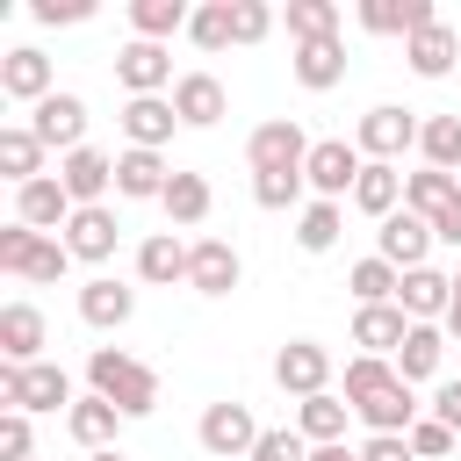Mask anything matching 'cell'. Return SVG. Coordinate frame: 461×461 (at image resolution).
<instances>
[{
	"label": "cell",
	"instance_id": "6da1fadb",
	"mask_svg": "<svg viewBox=\"0 0 461 461\" xmlns=\"http://www.w3.org/2000/svg\"><path fill=\"white\" fill-rule=\"evenodd\" d=\"M346 403H353V418H367L375 432H411V425L425 418L418 396H411V382L396 375V360H375V353L346 360Z\"/></svg>",
	"mask_w": 461,
	"mask_h": 461
},
{
	"label": "cell",
	"instance_id": "7a4b0ae2",
	"mask_svg": "<svg viewBox=\"0 0 461 461\" xmlns=\"http://www.w3.org/2000/svg\"><path fill=\"white\" fill-rule=\"evenodd\" d=\"M86 382H94V396H108L122 418H151V411H158V375H151L144 360H130L122 346H94V353H86Z\"/></svg>",
	"mask_w": 461,
	"mask_h": 461
},
{
	"label": "cell",
	"instance_id": "3957f363",
	"mask_svg": "<svg viewBox=\"0 0 461 461\" xmlns=\"http://www.w3.org/2000/svg\"><path fill=\"white\" fill-rule=\"evenodd\" d=\"M0 267H7V274H22V281H65L72 245H65V238L29 230V223H7V230H0Z\"/></svg>",
	"mask_w": 461,
	"mask_h": 461
},
{
	"label": "cell",
	"instance_id": "277c9868",
	"mask_svg": "<svg viewBox=\"0 0 461 461\" xmlns=\"http://www.w3.org/2000/svg\"><path fill=\"white\" fill-rule=\"evenodd\" d=\"M0 403L7 411H72L79 396H72V375L65 367H50V360H36V367H0Z\"/></svg>",
	"mask_w": 461,
	"mask_h": 461
},
{
	"label": "cell",
	"instance_id": "5b68a950",
	"mask_svg": "<svg viewBox=\"0 0 461 461\" xmlns=\"http://www.w3.org/2000/svg\"><path fill=\"white\" fill-rule=\"evenodd\" d=\"M418 115L411 108H367L360 115V130H353V144H360V158H375V166H396L411 144H418Z\"/></svg>",
	"mask_w": 461,
	"mask_h": 461
},
{
	"label": "cell",
	"instance_id": "8992f818",
	"mask_svg": "<svg viewBox=\"0 0 461 461\" xmlns=\"http://www.w3.org/2000/svg\"><path fill=\"white\" fill-rule=\"evenodd\" d=\"M245 158H252V173H303L310 166V137H303V122L274 115V122H259L245 137Z\"/></svg>",
	"mask_w": 461,
	"mask_h": 461
},
{
	"label": "cell",
	"instance_id": "52a82bcc",
	"mask_svg": "<svg viewBox=\"0 0 461 461\" xmlns=\"http://www.w3.org/2000/svg\"><path fill=\"white\" fill-rule=\"evenodd\" d=\"M360 144H346V137H317L310 144V166H303V180L317 187V202H346L353 194V180H360Z\"/></svg>",
	"mask_w": 461,
	"mask_h": 461
},
{
	"label": "cell",
	"instance_id": "ba28073f",
	"mask_svg": "<svg viewBox=\"0 0 461 461\" xmlns=\"http://www.w3.org/2000/svg\"><path fill=\"white\" fill-rule=\"evenodd\" d=\"M259 432H267V425H259L245 403H209V411H202V447H209L216 461H252Z\"/></svg>",
	"mask_w": 461,
	"mask_h": 461
},
{
	"label": "cell",
	"instance_id": "9c48e42d",
	"mask_svg": "<svg viewBox=\"0 0 461 461\" xmlns=\"http://www.w3.org/2000/svg\"><path fill=\"white\" fill-rule=\"evenodd\" d=\"M274 382L303 403V396H324V382H331V353L317 346V339H288L281 353H274Z\"/></svg>",
	"mask_w": 461,
	"mask_h": 461
},
{
	"label": "cell",
	"instance_id": "30bf717a",
	"mask_svg": "<svg viewBox=\"0 0 461 461\" xmlns=\"http://www.w3.org/2000/svg\"><path fill=\"white\" fill-rule=\"evenodd\" d=\"M58 180H65L72 209H101V194L115 187V158H108V151H94V144H79V151H65V158H58Z\"/></svg>",
	"mask_w": 461,
	"mask_h": 461
},
{
	"label": "cell",
	"instance_id": "8fae6325",
	"mask_svg": "<svg viewBox=\"0 0 461 461\" xmlns=\"http://www.w3.org/2000/svg\"><path fill=\"white\" fill-rule=\"evenodd\" d=\"M173 115H180L187 130H209V122H223V115H230V94H223V79H216V72H180V79H173Z\"/></svg>",
	"mask_w": 461,
	"mask_h": 461
},
{
	"label": "cell",
	"instance_id": "7c38bea8",
	"mask_svg": "<svg viewBox=\"0 0 461 461\" xmlns=\"http://www.w3.org/2000/svg\"><path fill=\"white\" fill-rule=\"evenodd\" d=\"M115 79L130 86V101H144V94H158V86L173 79V50L137 36V43H122V50H115Z\"/></svg>",
	"mask_w": 461,
	"mask_h": 461
},
{
	"label": "cell",
	"instance_id": "4fadbf2b",
	"mask_svg": "<svg viewBox=\"0 0 461 461\" xmlns=\"http://www.w3.org/2000/svg\"><path fill=\"white\" fill-rule=\"evenodd\" d=\"M29 130H36L50 151H79V144H86V101H79V94H50V101H36Z\"/></svg>",
	"mask_w": 461,
	"mask_h": 461
},
{
	"label": "cell",
	"instance_id": "5bb4252c",
	"mask_svg": "<svg viewBox=\"0 0 461 461\" xmlns=\"http://www.w3.org/2000/svg\"><path fill=\"white\" fill-rule=\"evenodd\" d=\"M14 223H29V230H65L72 223V194H65V180H29V187H14Z\"/></svg>",
	"mask_w": 461,
	"mask_h": 461
},
{
	"label": "cell",
	"instance_id": "9a60e30c",
	"mask_svg": "<svg viewBox=\"0 0 461 461\" xmlns=\"http://www.w3.org/2000/svg\"><path fill=\"white\" fill-rule=\"evenodd\" d=\"M375 245H382V259H389L396 274H411V267H425V252H432V223L411 216V209H396V216H382Z\"/></svg>",
	"mask_w": 461,
	"mask_h": 461
},
{
	"label": "cell",
	"instance_id": "2e32d148",
	"mask_svg": "<svg viewBox=\"0 0 461 461\" xmlns=\"http://www.w3.org/2000/svg\"><path fill=\"white\" fill-rule=\"evenodd\" d=\"M403 339H411L403 303H367V310L353 317V346H360V353H375V360H396V353H403Z\"/></svg>",
	"mask_w": 461,
	"mask_h": 461
},
{
	"label": "cell",
	"instance_id": "e0dca14e",
	"mask_svg": "<svg viewBox=\"0 0 461 461\" xmlns=\"http://www.w3.org/2000/svg\"><path fill=\"white\" fill-rule=\"evenodd\" d=\"M396 303H403L411 324H432V317L454 310V274H439V267H411L403 288H396Z\"/></svg>",
	"mask_w": 461,
	"mask_h": 461
},
{
	"label": "cell",
	"instance_id": "ac0fdd59",
	"mask_svg": "<svg viewBox=\"0 0 461 461\" xmlns=\"http://www.w3.org/2000/svg\"><path fill=\"white\" fill-rule=\"evenodd\" d=\"M0 360L7 367H36L43 360V310L36 303H7L0 310Z\"/></svg>",
	"mask_w": 461,
	"mask_h": 461
},
{
	"label": "cell",
	"instance_id": "d6986e66",
	"mask_svg": "<svg viewBox=\"0 0 461 461\" xmlns=\"http://www.w3.org/2000/svg\"><path fill=\"white\" fill-rule=\"evenodd\" d=\"M0 94H7V101H29V108L50 101V94H58V86H50V58L29 50V43L7 50V58H0Z\"/></svg>",
	"mask_w": 461,
	"mask_h": 461
},
{
	"label": "cell",
	"instance_id": "ffe728a7",
	"mask_svg": "<svg viewBox=\"0 0 461 461\" xmlns=\"http://www.w3.org/2000/svg\"><path fill=\"white\" fill-rule=\"evenodd\" d=\"M115 238H122V223H115V209L101 202V209H72V223H65V245H72V259H115Z\"/></svg>",
	"mask_w": 461,
	"mask_h": 461
},
{
	"label": "cell",
	"instance_id": "44dd1931",
	"mask_svg": "<svg viewBox=\"0 0 461 461\" xmlns=\"http://www.w3.org/2000/svg\"><path fill=\"white\" fill-rule=\"evenodd\" d=\"M238 274H245V267H238V252H230L223 238H202V245L187 252V288H194V295H230Z\"/></svg>",
	"mask_w": 461,
	"mask_h": 461
},
{
	"label": "cell",
	"instance_id": "7402d4cb",
	"mask_svg": "<svg viewBox=\"0 0 461 461\" xmlns=\"http://www.w3.org/2000/svg\"><path fill=\"white\" fill-rule=\"evenodd\" d=\"M130 310H137V288H122L115 274H94V281L79 288V317H86L94 331H122Z\"/></svg>",
	"mask_w": 461,
	"mask_h": 461
},
{
	"label": "cell",
	"instance_id": "603a6c76",
	"mask_svg": "<svg viewBox=\"0 0 461 461\" xmlns=\"http://www.w3.org/2000/svg\"><path fill=\"white\" fill-rule=\"evenodd\" d=\"M166 187H173V166H166L158 151H122V158H115V194H130V202H166Z\"/></svg>",
	"mask_w": 461,
	"mask_h": 461
},
{
	"label": "cell",
	"instance_id": "cb8c5ba5",
	"mask_svg": "<svg viewBox=\"0 0 461 461\" xmlns=\"http://www.w3.org/2000/svg\"><path fill=\"white\" fill-rule=\"evenodd\" d=\"M439 14H432V0H367L360 7V29H375V36H418V29H432Z\"/></svg>",
	"mask_w": 461,
	"mask_h": 461
},
{
	"label": "cell",
	"instance_id": "d4e9b609",
	"mask_svg": "<svg viewBox=\"0 0 461 461\" xmlns=\"http://www.w3.org/2000/svg\"><path fill=\"white\" fill-rule=\"evenodd\" d=\"M454 202H461V180H454V173H439V166H425V173H403V209H411V216L439 223Z\"/></svg>",
	"mask_w": 461,
	"mask_h": 461
},
{
	"label": "cell",
	"instance_id": "484cf974",
	"mask_svg": "<svg viewBox=\"0 0 461 461\" xmlns=\"http://www.w3.org/2000/svg\"><path fill=\"white\" fill-rule=\"evenodd\" d=\"M346 418H353V403H346V396H331V389L295 403V432H303L310 447H339V439H346Z\"/></svg>",
	"mask_w": 461,
	"mask_h": 461
},
{
	"label": "cell",
	"instance_id": "4316f807",
	"mask_svg": "<svg viewBox=\"0 0 461 461\" xmlns=\"http://www.w3.org/2000/svg\"><path fill=\"white\" fill-rule=\"evenodd\" d=\"M403 58H411V72H418V79H447V72H454V58H461V36H454L447 22H432V29H418V36L403 43Z\"/></svg>",
	"mask_w": 461,
	"mask_h": 461
},
{
	"label": "cell",
	"instance_id": "83f0119b",
	"mask_svg": "<svg viewBox=\"0 0 461 461\" xmlns=\"http://www.w3.org/2000/svg\"><path fill=\"white\" fill-rule=\"evenodd\" d=\"M173 101H158V94H144V101H130L122 108V137H130V151H158L166 137H173Z\"/></svg>",
	"mask_w": 461,
	"mask_h": 461
},
{
	"label": "cell",
	"instance_id": "f1b7e54d",
	"mask_svg": "<svg viewBox=\"0 0 461 461\" xmlns=\"http://www.w3.org/2000/svg\"><path fill=\"white\" fill-rule=\"evenodd\" d=\"M43 151H50V144H43L29 122H7V130H0V173H7L14 187L43 180Z\"/></svg>",
	"mask_w": 461,
	"mask_h": 461
},
{
	"label": "cell",
	"instance_id": "f546056e",
	"mask_svg": "<svg viewBox=\"0 0 461 461\" xmlns=\"http://www.w3.org/2000/svg\"><path fill=\"white\" fill-rule=\"evenodd\" d=\"M187 252H194V245H180L173 230H151V238L137 245V274H144L151 288H173V281H187Z\"/></svg>",
	"mask_w": 461,
	"mask_h": 461
},
{
	"label": "cell",
	"instance_id": "4dcf8cb0",
	"mask_svg": "<svg viewBox=\"0 0 461 461\" xmlns=\"http://www.w3.org/2000/svg\"><path fill=\"white\" fill-rule=\"evenodd\" d=\"M65 425H72V439H79L86 454H108V447H115V425H122V411H115L108 396H79V403L65 411Z\"/></svg>",
	"mask_w": 461,
	"mask_h": 461
},
{
	"label": "cell",
	"instance_id": "1f68e13d",
	"mask_svg": "<svg viewBox=\"0 0 461 461\" xmlns=\"http://www.w3.org/2000/svg\"><path fill=\"white\" fill-rule=\"evenodd\" d=\"M295 79H303L310 94H331V86L346 79V43H339V36H324V43H295Z\"/></svg>",
	"mask_w": 461,
	"mask_h": 461
},
{
	"label": "cell",
	"instance_id": "d6a6232c",
	"mask_svg": "<svg viewBox=\"0 0 461 461\" xmlns=\"http://www.w3.org/2000/svg\"><path fill=\"white\" fill-rule=\"evenodd\" d=\"M396 202H403V173H396V166H375V158H367V166H360V180H353V209L382 223V216H396Z\"/></svg>",
	"mask_w": 461,
	"mask_h": 461
},
{
	"label": "cell",
	"instance_id": "836d02e7",
	"mask_svg": "<svg viewBox=\"0 0 461 461\" xmlns=\"http://www.w3.org/2000/svg\"><path fill=\"white\" fill-rule=\"evenodd\" d=\"M439 360H447V331H439V324H411V339H403V353H396V375H403V382H432Z\"/></svg>",
	"mask_w": 461,
	"mask_h": 461
},
{
	"label": "cell",
	"instance_id": "e575fe53",
	"mask_svg": "<svg viewBox=\"0 0 461 461\" xmlns=\"http://www.w3.org/2000/svg\"><path fill=\"white\" fill-rule=\"evenodd\" d=\"M194 22V7L187 0H130V29L144 36V43H166L173 29H187Z\"/></svg>",
	"mask_w": 461,
	"mask_h": 461
},
{
	"label": "cell",
	"instance_id": "d590c367",
	"mask_svg": "<svg viewBox=\"0 0 461 461\" xmlns=\"http://www.w3.org/2000/svg\"><path fill=\"white\" fill-rule=\"evenodd\" d=\"M418 151H425V166L461 173V115H432V122L418 130Z\"/></svg>",
	"mask_w": 461,
	"mask_h": 461
},
{
	"label": "cell",
	"instance_id": "8d00e7d4",
	"mask_svg": "<svg viewBox=\"0 0 461 461\" xmlns=\"http://www.w3.org/2000/svg\"><path fill=\"white\" fill-rule=\"evenodd\" d=\"M339 230H346V209H339V202H310L303 223H295V245H303V252H331Z\"/></svg>",
	"mask_w": 461,
	"mask_h": 461
},
{
	"label": "cell",
	"instance_id": "74e56055",
	"mask_svg": "<svg viewBox=\"0 0 461 461\" xmlns=\"http://www.w3.org/2000/svg\"><path fill=\"white\" fill-rule=\"evenodd\" d=\"M346 288H353V295H360V310H367V303H396L403 274H396V267H389V259L375 252V259H360V267L346 274Z\"/></svg>",
	"mask_w": 461,
	"mask_h": 461
},
{
	"label": "cell",
	"instance_id": "f35d334b",
	"mask_svg": "<svg viewBox=\"0 0 461 461\" xmlns=\"http://www.w3.org/2000/svg\"><path fill=\"white\" fill-rule=\"evenodd\" d=\"M288 36H295V43L339 36V7H331V0H288Z\"/></svg>",
	"mask_w": 461,
	"mask_h": 461
},
{
	"label": "cell",
	"instance_id": "ab89813d",
	"mask_svg": "<svg viewBox=\"0 0 461 461\" xmlns=\"http://www.w3.org/2000/svg\"><path fill=\"white\" fill-rule=\"evenodd\" d=\"M166 216L187 230V223H202L209 216V180L202 173H173V187H166Z\"/></svg>",
	"mask_w": 461,
	"mask_h": 461
},
{
	"label": "cell",
	"instance_id": "60d3db41",
	"mask_svg": "<svg viewBox=\"0 0 461 461\" xmlns=\"http://www.w3.org/2000/svg\"><path fill=\"white\" fill-rule=\"evenodd\" d=\"M187 36H194L202 50H223V43H230V0H209V7H194Z\"/></svg>",
	"mask_w": 461,
	"mask_h": 461
},
{
	"label": "cell",
	"instance_id": "b9f144b4",
	"mask_svg": "<svg viewBox=\"0 0 461 461\" xmlns=\"http://www.w3.org/2000/svg\"><path fill=\"white\" fill-rule=\"evenodd\" d=\"M303 187H310L303 173H252V202H259V209H295Z\"/></svg>",
	"mask_w": 461,
	"mask_h": 461
},
{
	"label": "cell",
	"instance_id": "7bdbcfd3",
	"mask_svg": "<svg viewBox=\"0 0 461 461\" xmlns=\"http://www.w3.org/2000/svg\"><path fill=\"white\" fill-rule=\"evenodd\" d=\"M274 29V7L267 0H230V43H259Z\"/></svg>",
	"mask_w": 461,
	"mask_h": 461
},
{
	"label": "cell",
	"instance_id": "ee69618b",
	"mask_svg": "<svg viewBox=\"0 0 461 461\" xmlns=\"http://www.w3.org/2000/svg\"><path fill=\"white\" fill-rule=\"evenodd\" d=\"M403 439H411V454H418V461H439V454H454V439H461V432H454V425H439V418H418Z\"/></svg>",
	"mask_w": 461,
	"mask_h": 461
},
{
	"label": "cell",
	"instance_id": "f6af8a7d",
	"mask_svg": "<svg viewBox=\"0 0 461 461\" xmlns=\"http://www.w3.org/2000/svg\"><path fill=\"white\" fill-rule=\"evenodd\" d=\"M252 461H310V439H303V432H288V425H274V432H259Z\"/></svg>",
	"mask_w": 461,
	"mask_h": 461
},
{
	"label": "cell",
	"instance_id": "bcb514c9",
	"mask_svg": "<svg viewBox=\"0 0 461 461\" xmlns=\"http://www.w3.org/2000/svg\"><path fill=\"white\" fill-rule=\"evenodd\" d=\"M0 454L7 461H29V411H7L0 418Z\"/></svg>",
	"mask_w": 461,
	"mask_h": 461
},
{
	"label": "cell",
	"instance_id": "7dc6e473",
	"mask_svg": "<svg viewBox=\"0 0 461 461\" xmlns=\"http://www.w3.org/2000/svg\"><path fill=\"white\" fill-rule=\"evenodd\" d=\"M29 14H36V22H50V29H58V22H86V14H94V7H86V0H29Z\"/></svg>",
	"mask_w": 461,
	"mask_h": 461
},
{
	"label": "cell",
	"instance_id": "c3c4849f",
	"mask_svg": "<svg viewBox=\"0 0 461 461\" xmlns=\"http://www.w3.org/2000/svg\"><path fill=\"white\" fill-rule=\"evenodd\" d=\"M360 461H418V454H411V439H403V432H375V439L360 447Z\"/></svg>",
	"mask_w": 461,
	"mask_h": 461
},
{
	"label": "cell",
	"instance_id": "681fc988",
	"mask_svg": "<svg viewBox=\"0 0 461 461\" xmlns=\"http://www.w3.org/2000/svg\"><path fill=\"white\" fill-rule=\"evenodd\" d=\"M432 418L461 432V382H439V389H432Z\"/></svg>",
	"mask_w": 461,
	"mask_h": 461
},
{
	"label": "cell",
	"instance_id": "f907efd6",
	"mask_svg": "<svg viewBox=\"0 0 461 461\" xmlns=\"http://www.w3.org/2000/svg\"><path fill=\"white\" fill-rule=\"evenodd\" d=\"M432 238H439V245H461V202H454V209L432 223Z\"/></svg>",
	"mask_w": 461,
	"mask_h": 461
},
{
	"label": "cell",
	"instance_id": "816d5d0a",
	"mask_svg": "<svg viewBox=\"0 0 461 461\" xmlns=\"http://www.w3.org/2000/svg\"><path fill=\"white\" fill-rule=\"evenodd\" d=\"M310 461H360V454H346V439H339V447H310Z\"/></svg>",
	"mask_w": 461,
	"mask_h": 461
},
{
	"label": "cell",
	"instance_id": "f5cc1de1",
	"mask_svg": "<svg viewBox=\"0 0 461 461\" xmlns=\"http://www.w3.org/2000/svg\"><path fill=\"white\" fill-rule=\"evenodd\" d=\"M447 331L461 339V274H454V310H447Z\"/></svg>",
	"mask_w": 461,
	"mask_h": 461
},
{
	"label": "cell",
	"instance_id": "db71d44e",
	"mask_svg": "<svg viewBox=\"0 0 461 461\" xmlns=\"http://www.w3.org/2000/svg\"><path fill=\"white\" fill-rule=\"evenodd\" d=\"M86 461H122V454H115V447H108V454H86Z\"/></svg>",
	"mask_w": 461,
	"mask_h": 461
}]
</instances>
